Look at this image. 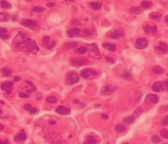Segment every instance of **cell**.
Returning a JSON list of instances; mask_svg holds the SVG:
<instances>
[{
	"mask_svg": "<svg viewBox=\"0 0 168 144\" xmlns=\"http://www.w3.org/2000/svg\"><path fill=\"white\" fill-rule=\"evenodd\" d=\"M13 46L18 50H22L24 52L37 53L39 50L37 42L34 40L27 37L23 32H19L17 34V36L13 41Z\"/></svg>",
	"mask_w": 168,
	"mask_h": 144,
	"instance_id": "obj_1",
	"label": "cell"
},
{
	"mask_svg": "<svg viewBox=\"0 0 168 144\" xmlns=\"http://www.w3.org/2000/svg\"><path fill=\"white\" fill-rule=\"evenodd\" d=\"M79 81V76L77 73L75 72H69L67 74L65 79V82L68 85H72V84L77 83Z\"/></svg>",
	"mask_w": 168,
	"mask_h": 144,
	"instance_id": "obj_2",
	"label": "cell"
},
{
	"mask_svg": "<svg viewBox=\"0 0 168 144\" xmlns=\"http://www.w3.org/2000/svg\"><path fill=\"white\" fill-rule=\"evenodd\" d=\"M89 49H90V55L94 57L95 59H99L100 58V53H99V47L95 43L89 44Z\"/></svg>",
	"mask_w": 168,
	"mask_h": 144,
	"instance_id": "obj_3",
	"label": "cell"
},
{
	"mask_svg": "<svg viewBox=\"0 0 168 144\" xmlns=\"http://www.w3.org/2000/svg\"><path fill=\"white\" fill-rule=\"evenodd\" d=\"M69 62L70 64L74 67H81L86 63V59H82V58H71Z\"/></svg>",
	"mask_w": 168,
	"mask_h": 144,
	"instance_id": "obj_4",
	"label": "cell"
},
{
	"mask_svg": "<svg viewBox=\"0 0 168 144\" xmlns=\"http://www.w3.org/2000/svg\"><path fill=\"white\" fill-rule=\"evenodd\" d=\"M135 46L138 49H144V48H147L148 46V40L146 39V38H138V39L136 40Z\"/></svg>",
	"mask_w": 168,
	"mask_h": 144,
	"instance_id": "obj_5",
	"label": "cell"
},
{
	"mask_svg": "<svg viewBox=\"0 0 168 144\" xmlns=\"http://www.w3.org/2000/svg\"><path fill=\"white\" fill-rule=\"evenodd\" d=\"M96 75H97V73L92 71V70H90V69H84L81 72V76L84 79H90L92 76H96Z\"/></svg>",
	"mask_w": 168,
	"mask_h": 144,
	"instance_id": "obj_6",
	"label": "cell"
},
{
	"mask_svg": "<svg viewBox=\"0 0 168 144\" xmlns=\"http://www.w3.org/2000/svg\"><path fill=\"white\" fill-rule=\"evenodd\" d=\"M12 87H13L12 81H4V82L1 83V88H2L7 94H10V93L12 92Z\"/></svg>",
	"mask_w": 168,
	"mask_h": 144,
	"instance_id": "obj_7",
	"label": "cell"
},
{
	"mask_svg": "<svg viewBox=\"0 0 168 144\" xmlns=\"http://www.w3.org/2000/svg\"><path fill=\"white\" fill-rule=\"evenodd\" d=\"M101 94L103 95H110L115 91V87H113L112 85H104L101 87Z\"/></svg>",
	"mask_w": 168,
	"mask_h": 144,
	"instance_id": "obj_8",
	"label": "cell"
},
{
	"mask_svg": "<svg viewBox=\"0 0 168 144\" xmlns=\"http://www.w3.org/2000/svg\"><path fill=\"white\" fill-rule=\"evenodd\" d=\"M55 112L58 113L59 115L66 116V115H69L71 113V110L68 107H65V106H58L57 108L55 109Z\"/></svg>",
	"mask_w": 168,
	"mask_h": 144,
	"instance_id": "obj_9",
	"label": "cell"
},
{
	"mask_svg": "<svg viewBox=\"0 0 168 144\" xmlns=\"http://www.w3.org/2000/svg\"><path fill=\"white\" fill-rule=\"evenodd\" d=\"M21 24L24 27H27V28H34L37 27V22L33 20H23L21 22Z\"/></svg>",
	"mask_w": 168,
	"mask_h": 144,
	"instance_id": "obj_10",
	"label": "cell"
},
{
	"mask_svg": "<svg viewBox=\"0 0 168 144\" xmlns=\"http://www.w3.org/2000/svg\"><path fill=\"white\" fill-rule=\"evenodd\" d=\"M124 35L123 32H120V31H114V32H111L108 33V37L112 38V39H118L119 37H122Z\"/></svg>",
	"mask_w": 168,
	"mask_h": 144,
	"instance_id": "obj_11",
	"label": "cell"
},
{
	"mask_svg": "<svg viewBox=\"0 0 168 144\" xmlns=\"http://www.w3.org/2000/svg\"><path fill=\"white\" fill-rule=\"evenodd\" d=\"M146 102L147 103H153L155 104L158 102V96L155 94H148L146 97Z\"/></svg>",
	"mask_w": 168,
	"mask_h": 144,
	"instance_id": "obj_12",
	"label": "cell"
},
{
	"mask_svg": "<svg viewBox=\"0 0 168 144\" xmlns=\"http://www.w3.org/2000/svg\"><path fill=\"white\" fill-rule=\"evenodd\" d=\"M155 50L157 52L161 53V54H166V53H167V50H168V47L165 43H160L159 45L155 46Z\"/></svg>",
	"mask_w": 168,
	"mask_h": 144,
	"instance_id": "obj_13",
	"label": "cell"
},
{
	"mask_svg": "<svg viewBox=\"0 0 168 144\" xmlns=\"http://www.w3.org/2000/svg\"><path fill=\"white\" fill-rule=\"evenodd\" d=\"M81 33V29L80 28H72V29H69L67 32V34L70 37H74V36H78L79 34Z\"/></svg>",
	"mask_w": 168,
	"mask_h": 144,
	"instance_id": "obj_14",
	"label": "cell"
},
{
	"mask_svg": "<svg viewBox=\"0 0 168 144\" xmlns=\"http://www.w3.org/2000/svg\"><path fill=\"white\" fill-rule=\"evenodd\" d=\"M89 6H90L92 10H94V11H97V10H99V9L102 7V4H101L100 2L94 1V2H90V3H89Z\"/></svg>",
	"mask_w": 168,
	"mask_h": 144,
	"instance_id": "obj_15",
	"label": "cell"
},
{
	"mask_svg": "<svg viewBox=\"0 0 168 144\" xmlns=\"http://www.w3.org/2000/svg\"><path fill=\"white\" fill-rule=\"evenodd\" d=\"M24 109L25 110H27V111H29L32 115H34V114H37V112H38V110H37V108H34V107H33L32 105L30 104H25L24 105Z\"/></svg>",
	"mask_w": 168,
	"mask_h": 144,
	"instance_id": "obj_16",
	"label": "cell"
},
{
	"mask_svg": "<svg viewBox=\"0 0 168 144\" xmlns=\"http://www.w3.org/2000/svg\"><path fill=\"white\" fill-rule=\"evenodd\" d=\"M26 139H27V135H26V133H25L24 130H22L20 134H18V135L15 136V141H17V142L25 141Z\"/></svg>",
	"mask_w": 168,
	"mask_h": 144,
	"instance_id": "obj_17",
	"label": "cell"
},
{
	"mask_svg": "<svg viewBox=\"0 0 168 144\" xmlns=\"http://www.w3.org/2000/svg\"><path fill=\"white\" fill-rule=\"evenodd\" d=\"M152 90L156 92H160L163 90V87H162V82L160 81H156L155 83L152 85Z\"/></svg>",
	"mask_w": 168,
	"mask_h": 144,
	"instance_id": "obj_18",
	"label": "cell"
},
{
	"mask_svg": "<svg viewBox=\"0 0 168 144\" xmlns=\"http://www.w3.org/2000/svg\"><path fill=\"white\" fill-rule=\"evenodd\" d=\"M0 38L1 39H8L9 35L7 33V29L5 28H0Z\"/></svg>",
	"mask_w": 168,
	"mask_h": 144,
	"instance_id": "obj_19",
	"label": "cell"
},
{
	"mask_svg": "<svg viewBox=\"0 0 168 144\" xmlns=\"http://www.w3.org/2000/svg\"><path fill=\"white\" fill-rule=\"evenodd\" d=\"M125 130H126V127L123 124H119L115 127V131L117 133H123V132H125Z\"/></svg>",
	"mask_w": 168,
	"mask_h": 144,
	"instance_id": "obj_20",
	"label": "cell"
},
{
	"mask_svg": "<svg viewBox=\"0 0 168 144\" xmlns=\"http://www.w3.org/2000/svg\"><path fill=\"white\" fill-rule=\"evenodd\" d=\"M102 47L104 48V49L109 50V51H115V50H116V45L113 43H103Z\"/></svg>",
	"mask_w": 168,
	"mask_h": 144,
	"instance_id": "obj_21",
	"label": "cell"
},
{
	"mask_svg": "<svg viewBox=\"0 0 168 144\" xmlns=\"http://www.w3.org/2000/svg\"><path fill=\"white\" fill-rule=\"evenodd\" d=\"M136 121V118L134 116H129V117H126V118H124L123 119V123L127 124H134Z\"/></svg>",
	"mask_w": 168,
	"mask_h": 144,
	"instance_id": "obj_22",
	"label": "cell"
},
{
	"mask_svg": "<svg viewBox=\"0 0 168 144\" xmlns=\"http://www.w3.org/2000/svg\"><path fill=\"white\" fill-rule=\"evenodd\" d=\"M152 72L154 73L155 75H161V74H163L165 72V70L160 66H156L154 68H152Z\"/></svg>",
	"mask_w": 168,
	"mask_h": 144,
	"instance_id": "obj_23",
	"label": "cell"
},
{
	"mask_svg": "<svg viewBox=\"0 0 168 144\" xmlns=\"http://www.w3.org/2000/svg\"><path fill=\"white\" fill-rule=\"evenodd\" d=\"M99 140H97V138L96 137H94V136H88L86 138V140H85V143H90V144H94V143H96Z\"/></svg>",
	"mask_w": 168,
	"mask_h": 144,
	"instance_id": "obj_24",
	"label": "cell"
},
{
	"mask_svg": "<svg viewBox=\"0 0 168 144\" xmlns=\"http://www.w3.org/2000/svg\"><path fill=\"white\" fill-rule=\"evenodd\" d=\"M10 20V16L7 13H0V22H7Z\"/></svg>",
	"mask_w": 168,
	"mask_h": 144,
	"instance_id": "obj_25",
	"label": "cell"
},
{
	"mask_svg": "<svg viewBox=\"0 0 168 144\" xmlns=\"http://www.w3.org/2000/svg\"><path fill=\"white\" fill-rule=\"evenodd\" d=\"M26 83H27V85H29V86H30V89H28V90H27V92H28V93H30V92L34 91V90H36V86L33 85V82H32L31 80H26Z\"/></svg>",
	"mask_w": 168,
	"mask_h": 144,
	"instance_id": "obj_26",
	"label": "cell"
},
{
	"mask_svg": "<svg viewBox=\"0 0 168 144\" xmlns=\"http://www.w3.org/2000/svg\"><path fill=\"white\" fill-rule=\"evenodd\" d=\"M152 6V3L150 1H143L142 2V8L143 9H149Z\"/></svg>",
	"mask_w": 168,
	"mask_h": 144,
	"instance_id": "obj_27",
	"label": "cell"
},
{
	"mask_svg": "<svg viewBox=\"0 0 168 144\" xmlns=\"http://www.w3.org/2000/svg\"><path fill=\"white\" fill-rule=\"evenodd\" d=\"M11 70L9 68H3L1 70V74L3 75V76H11Z\"/></svg>",
	"mask_w": 168,
	"mask_h": 144,
	"instance_id": "obj_28",
	"label": "cell"
},
{
	"mask_svg": "<svg viewBox=\"0 0 168 144\" xmlns=\"http://www.w3.org/2000/svg\"><path fill=\"white\" fill-rule=\"evenodd\" d=\"M76 52L79 53V54H85V53L88 52V47H86V46H82V47H79V48H77Z\"/></svg>",
	"mask_w": 168,
	"mask_h": 144,
	"instance_id": "obj_29",
	"label": "cell"
},
{
	"mask_svg": "<svg viewBox=\"0 0 168 144\" xmlns=\"http://www.w3.org/2000/svg\"><path fill=\"white\" fill-rule=\"evenodd\" d=\"M0 4H1V7L3 9H9L11 8V4L7 2V1H5V0H2L1 2H0Z\"/></svg>",
	"mask_w": 168,
	"mask_h": 144,
	"instance_id": "obj_30",
	"label": "cell"
},
{
	"mask_svg": "<svg viewBox=\"0 0 168 144\" xmlns=\"http://www.w3.org/2000/svg\"><path fill=\"white\" fill-rule=\"evenodd\" d=\"M148 17H149V19H152V20H159L160 19V15L159 14H156V13H150L149 15H148Z\"/></svg>",
	"mask_w": 168,
	"mask_h": 144,
	"instance_id": "obj_31",
	"label": "cell"
},
{
	"mask_svg": "<svg viewBox=\"0 0 168 144\" xmlns=\"http://www.w3.org/2000/svg\"><path fill=\"white\" fill-rule=\"evenodd\" d=\"M46 101H47L48 103H52V104H54V103L57 102V98L54 97V96H48V97L46 98Z\"/></svg>",
	"mask_w": 168,
	"mask_h": 144,
	"instance_id": "obj_32",
	"label": "cell"
},
{
	"mask_svg": "<svg viewBox=\"0 0 168 144\" xmlns=\"http://www.w3.org/2000/svg\"><path fill=\"white\" fill-rule=\"evenodd\" d=\"M160 135L162 136L163 138H166V139H167L168 138V130L167 129H165V128L161 129V130H160Z\"/></svg>",
	"mask_w": 168,
	"mask_h": 144,
	"instance_id": "obj_33",
	"label": "cell"
},
{
	"mask_svg": "<svg viewBox=\"0 0 168 144\" xmlns=\"http://www.w3.org/2000/svg\"><path fill=\"white\" fill-rule=\"evenodd\" d=\"M32 11L33 12H43L44 8L43 7H39V6H34V7L32 8Z\"/></svg>",
	"mask_w": 168,
	"mask_h": 144,
	"instance_id": "obj_34",
	"label": "cell"
},
{
	"mask_svg": "<svg viewBox=\"0 0 168 144\" xmlns=\"http://www.w3.org/2000/svg\"><path fill=\"white\" fill-rule=\"evenodd\" d=\"M122 77H124L125 80H132V75L131 73L129 72H124L123 75H122Z\"/></svg>",
	"mask_w": 168,
	"mask_h": 144,
	"instance_id": "obj_35",
	"label": "cell"
},
{
	"mask_svg": "<svg viewBox=\"0 0 168 144\" xmlns=\"http://www.w3.org/2000/svg\"><path fill=\"white\" fill-rule=\"evenodd\" d=\"M77 42H68V43L65 44V47L66 48H74L77 46Z\"/></svg>",
	"mask_w": 168,
	"mask_h": 144,
	"instance_id": "obj_36",
	"label": "cell"
},
{
	"mask_svg": "<svg viewBox=\"0 0 168 144\" xmlns=\"http://www.w3.org/2000/svg\"><path fill=\"white\" fill-rule=\"evenodd\" d=\"M152 142H154V143H159L160 141H161V139H160L159 136L153 135V136L152 137Z\"/></svg>",
	"mask_w": 168,
	"mask_h": 144,
	"instance_id": "obj_37",
	"label": "cell"
},
{
	"mask_svg": "<svg viewBox=\"0 0 168 144\" xmlns=\"http://www.w3.org/2000/svg\"><path fill=\"white\" fill-rule=\"evenodd\" d=\"M143 32H144V33H147V34L150 33V26H148V25L143 26Z\"/></svg>",
	"mask_w": 168,
	"mask_h": 144,
	"instance_id": "obj_38",
	"label": "cell"
},
{
	"mask_svg": "<svg viewBox=\"0 0 168 144\" xmlns=\"http://www.w3.org/2000/svg\"><path fill=\"white\" fill-rule=\"evenodd\" d=\"M141 11H142V8H139V7H135V8L131 9V12L135 13V14H140Z\"/></svg>",
	"mask_w": 168,
	"mask_h": 144,
	"instance_id": "obj_39",
	"label": "cell"
},
{
	"mask_svg": "<svg viewBox=\"0 0 168 144\" xmlns=\"http://www.w3.org/2000/svg\"><path fill=\"white\" fill-rule=\"evenodd\" d=\"M161 124H162V125H164V127H165V125H167V124H168V116H166L165 118H164L163 121L161 122Z\"/></svg>",
	"mask_w": 168,
	"mask_h": 144,
	"instance_id": "obj_40",
	"label": "cell"
},
{
	"mask_svg": "<svg viewBox=\"0 0 168 144\" xmlns=\"http://www.w3.org/2000/svg\"><path fill=\"white\" fill-rule=\"evenodd\" d=\"M19 96L22 97V98H28L30 95H29V93H23V92H21L20 94H19Z\"/></svg>",
	"mask_w": 168,
	"mask_h": 144,
	"instance_id": "obj_41",
	"label": "cell"
},
{
	"mask_svg": "<svg viewBox=\"0 0 168 144\" xmlns=\"http://www.w3.org/2000/svg\"><path fill=\"white\" fill-rule=\"evenodd\" d=\"M48 41H50V37L49 36H44V37H43V42H44V43H48Z\"/></svg>",
	"mask_w": 168,
	"mask_h": 144,
	"instance_id": "obj_42",
	"label": "cell"
},
{
	"mask_svg": "<svg viewBox=\"0 0 168 144\" xmlns=\"http://www.w3.org/2000/svg\"><path fill=\"white\" fill-rule=\"evenodd\" d=\"M105 59H106V60L108 61L109 63H114V62H115L114 59H112V58H111V57H109V56H106V57H105Z\"/></svg>",
	"mask_w": 168,
	"mask_h": 144,
	"instance_id": "obj_43",
	"label": "cell"
},
{
	"mask_svg": "<svg viewBox=\"0 0 168 144\" xmlns=\"http://www.w3.org/2000/svg\"><path fill=\"white\" fill-rule=\"evenodd\" d=\"M156 31H157V28H156L155 26H153V27H150V32H156Z\"/></svg>",
	"mask_w": 168,
	"mask_h": 144,
	"instance_id": "obj_44",
	"label": "cell"
},
{
	"mask_svg": "<svg viewBox=\"0 0 168 144\" xmlns=\"http://www.w3.org/2000/svg\"><path fill=\"white\" fill-rule=\"evenodd\" d=\"M54 46H55V42H53V43H51V45H46V47H47V49H51V48H53Z\"/></svg>",
	"mask_w": 168,
	"mask_h": 144,
	"instance_id": "obj_45",
	"label": "cell"
},
{
	"mask_svg": "<svg viewBox=\"0 0 168 144\" xmlns=\"http://www.w3.org/2000/svg\"><path fill=\"white\" fill-rule=\"evenodd\" d=\"M47 6H48V7H54L55 4H54L53 2H48V3H47Z\"/></svg>",
	"mask_w": 168,
	"mask_h": 144,
	"instance_id": "obj_46",
	"label": "cell"
},
{
	"mask_svg": "<svg viewBox=\"0 0 168 144\" xmlns=\"http://www.w3.org/2000/svg\"><path fill=\"white\" fill-rule=\"evenodd\" d=\"M162 85H164V86H165V88L167 87V85H168V80H164V82L162 83Z\"/></svg>",
	"mask_w": 168,
	"mask_h": 144,
	"instance_id": "obj_47",
	"label": "cell"
},
{
	"mask_svg": "<svg viewBox=\"0 0 168 144\" xmlns=\"http://www.w3.org/2000/svg\"><path fill=\"white\" fill-rule=\"evenodd\" d=\"M0 143H9L8 140H0Z\"/></svg>",
	"mask_w": 168,
	"mask_h": 144,
	"instance_id": "obj_48",
	"label": "cell"
},
{
	"mask_svg": "<svg viewBox=\"0 0 168 144\" xmlns=\"http://www.w3.org/2000/svg\"><path fill=\"white\" fill-rule=\"evenodd\" d=\"M102 118L103 119H105V120H107V119H108V116H107L106 114H102Z\"/></svg>",
	"mask_w": 168,
	"mask_h": 144,
	"instance_id": "obj_49",
	"label": "cell"
},
{
	"mask_svg": "<svg viewBox=\"0 0 168 144\" xmlns=\"http://www.w3.org/2000/svg\"><path fill=\"white\" fill-rule=\"evenodd\" d=\"M49 124H56V122H55V121H49Z\"/></svg>",
	"mask_w": 168,
	"mask_h": 144,
	"instance_id": "obj_50",
	"label": "cell"
},
{
	"mask_svg": "<svg viewBox=\"0 0 168 144\" xmlns=\"http://www.w3.org/2000/svg\"><path fill=\"white\" fill-rule=\"evenodd\" d=\"M140 113H142V110H141V109H139L138 111H136L135 114H136V115H138V114H140Z\"/></svg>",
	"mask_w": 168,
	"mask_h": 144,
	"instance_id": "obj_51",
	"label": "cell"
},
{
	"mask_svg": "<svg viewBox=\"0 0 168 144\" xmlns=\"http://www.w3.org/2000/svg\"><path fill=\"white\" fill-rule=\"evenodd\" d=\"M21 80V77H19V76H16L15 77V80Z\"/></svg>",
	"mask_w": 168,
	"mask_h": 144,
	"instance_id": "obj_52",
	"label": "cell"
},
{
	"mask_svg": "<svg viewBox=\"0 0 168 144\" xmlns=\"http://www.w3.org/2000/svg\"><path fill=\"white\" fill-rule=\"evenodd\" d=\"M3 128H4V127H3V125H2V124H0V130H2V129H3Z\"/></svg>",
	"mask_w": 168,
	"mask_h": 144,
	"instance_id": "obj_53",
	"label": "cell"
},
{
	"mask_svg": "<svg viewBox=\"0 0 168 144\" xmlns=\"http://www.w3.org/2000/svg\"><path fill=\"white\" fill-rule=\"evenodd\" d=\"M165 22H166V23L168 22V17H167V16L165 17Z\"/></svg>",
	"mask_w": 168,
	"mask_h": 144,
	"instance_id": "obj_54",
	"label": "cell"
},
{
	"mask_svg": "<svg viewBox=\"0 0 168 144\" xmlns=\"http://www.w3.org/2000/svg\"><path fill=\"white\" fill-rule=\"evenodd\" d=\"M65 1H69V2H74L75 0H65Z\"/></svg>",
	"mask_w": 168,
	"mask_h": 144,
	"instance_id": "obj_55",
	"label": "cell"
},
{
	"mask_svg": "<svg viewBox=\"0 0 168 144\" xmlns=\"http://www.w3.org/2000/svg\"><path fill=\"white\" fill-rule=\"evenodd\" d=\"M1 115H2V110L0 109V116H1Z\"/></svg>",
	"mask_w": 168,
	"mask_h": 144,
	"instance_id": "obj_56",
	"label": "cell"
}]
</instances>
